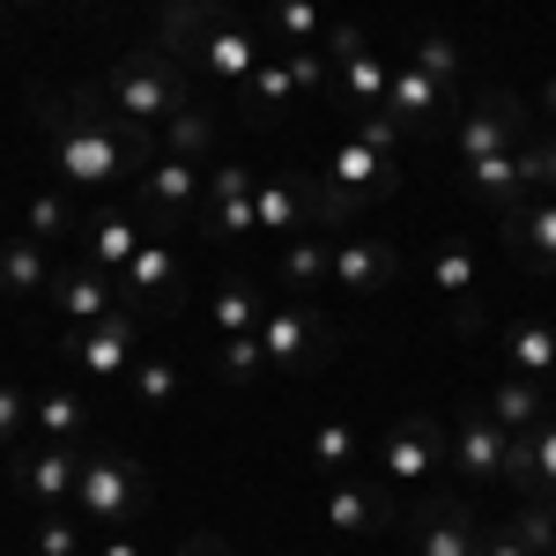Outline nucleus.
Returning a JSON list of instances; mask_svg holds the SVG:
<instances>
[{
    "instance_id": "obj_1",
    "label": "nucleus",
    "mask_w": 556,
    "mask_h": 556,
    "mask_svg": "<svg viewBox=\"0 0 556 556\" xmlns=\"http://www.w3.org/2000/svg\"><path fill=\"white\" fill-rule=\"evenodd\" d=\"M45 134H52V172L67 193H104V186H127L164 156V134L134 127L112 112L104 89H75V97H45Z\"/></svg>"
},
{
    "instance_id": "obj_2",
    "label": "nucleus",
    "mask_w": 556,
    "mask_h": 556,
    "mask_svg": "<svg viewBox=\"0 0 556 556\" xmlns=\"http://www.w3.org/2000/svg\"><path fill=\"white\" fill-rule=\"evenodd\" d=\"M104 97H112V112H119V119L164 134V119H172L178 104L193 97V67L178 60L172 45H134V52H119V60H112Z\"/></svg>"
},
{
    "instance_id": "obj_3",
    "label": "nucleus",
    "mask_w": 556,
    "mask_h": 556,
    "mask_svg": "<svg viewBox=\"0 0 556 556\" xmlns=\"http://www.w3.org/2000/svg\"><path fill=\"white\" fill-rule=\"evenodd\" d=\"M319 230H349L356 215L371 208V201H386V193H401V164L393 156H379L371 141H334V156L319 164Z\"/></svg>"
},
{
    "instance_id": "obj_4",
    "label": "nucleus",
    "mask_w": 556,
    "mask_h": 556,
    "mask_svg": "<svg viewBox=\"0 0 556 556\" xmlns=\"http://www.w3.org/2000/svg\"><path fill=\"white\" fill-rule=\"evenodd\" d=\"M253 334L267 349V371H282V379H312L319 364H334V319L312 298H275Z\"/></svg>"
},
{
    "instance_id": "obj_5",
    "label": "nucleus",
    "mask_w": 556,
    "mask_h": 556,
    "mask_svg": "<svg viewBox=\"0 0 556 556\" xmlns=\"http://www.w3.org/2000/svg\"><path fill=\"white\" fill-rule=\"evenodd\" d=\"M149 497H156V482H149V468H141V460H127V453H112V445H97V453H83V482H75V513H83L89 527L119 534L127 519H141V513H149Z\"/></svg>"
},
{
    "instance_id": "obj_6",
    "label": "nucleus",
    "mask_w": 556,
    "mask_h": 556,
    "mask_svg": "<svg viewBox=\"0 0 556 556\" xmlns=\"http://www.w3.org/2000/svg\"><path fill=\"white\" fill-rule=\"evenodd\" d=\"M75 482H83V445L23 438V445L8 453V490H15L30 513H75Z\"/></svg>"
},
{
    "instance_id": "obj_7",
    "label": "nucleus",
    "mask_w": 556,
    "mask_h": 556,
    "mask_svg": "<svg viewBox=\"0 0 556 556\" xmlns=\"http://www.w3.org/2000/svg\"><path fill=\"white\" fill-rule=\"evenodd\" d=\"M134 349H141V304H119L112 319H97V327H67V334H60V356L83 371V386L127 379Z\"/></svg>"
},
{
    "instance_id": "obj_8",
    "label": "nucleus",
    "mask_w": 556,
    "mask_h": 556,
    "mask_svg": "<svg viewBox=\"0 0 556 556\" xmlns=\"http://www.w3.org/2000/svg\"><path fill=\"white\" fill-rule=\"evenodd\" d=\"M371 460H379L386 490H424L430 475L445 468V430H438V416H401L393 430H379Z\"/></svg>"
},
{
    "instance_id": "obj_9",
    "label": "nucleus",
    "mask_w": 556,
    "mask_h": 556,
    "mask_svg": "<svg viewBox=\"0 0 556 556\" xmlns=\"http://www.w3.org/2000/svg\"><path fill=\"white\" fill-rule=\"evenodd\" d=\"M527 119L534 104L519 89H482L475 104H460V134H453V156L475 164V156H497V149H519L527 141Z\"/></svg>"
},
{
    "instance_id": "obj_10",
    "label": "nucleus",
    "mask_w": 556,
    "mask_h": 556,
    "mask_svg": "<svg viewBox=\"0 0 556 556\" xmlns=\"http://www.w3.org/2000/svg\"><path fill=\"white\" fill-rule=\"evenodd\" d=\"M201 186H208L201 164H186V156H156L149 172L134 178L141 223H156V230H193V215H201Z\"/></svg>"
},
{
    "instance_id": "obj_11",
    "label": "nucleus",
    "mask_w": 556,
    "mask_h": 556,
    "mask_svg": "<svg viewBox=\"0 0 556 556\" xmlns=\"http://www.w3.org/2000/svg\"><path fill=\"white\" fill-rule=\"evenodd\" d=\"M253 186H260L253 164L215 156V164H208V186H201V215H193V230H201V238H245V230H260Z\"/></svg>"
},
{
    "instance_id": "obj_12",
    "label": "nucleus",
    "mask_w": 556,
    "mask_h": 556,
    "mask_svg": "<svg viewBox=\"0 0 556 556\" xmlns=\"http://www.w3.org/2000/svg\"><path fill=\"white\" fill-rule=\"evenodd\" d=\"M505 445H513V430L497 424L482 401H468V408L453 416V430H445V460L468 475V482H497V475H505Z\"/></svg>"
},
{
    "instance_id": "obj_13",
    "label": "nucleus",
    "mask_w": 556,
    "mask_h": 556,
    "mask_svg": "<svg viewBox=\"0 0 556 556\" xmlns=\"http://www.w3.org/2000/svg\"><path fill=\"white\" fill-rule=\"evenodd\" d=\"M119 290H127V304H156V312H178V304H186V267H178V245L164 230L141 238V253L127 260Z\"/></svg>"
},
{
    "instance_id": "obj_14",
    "label": "nucleus",
    "mask_w": 556,
    "mask_h": 556,
    "mask_svg": "<svg viewBox=\"0 0 556 556\" xmlns=\"http://www.w3.org/2000/svg\"><path fill=\"white\" fill-rule=\"evenodd\" d=\"M253 215H260V230H275V238H304V230H319V178H312V172L260 178V186H253Z\"/></svg>"
},
{
    "instance_id": "obj_15",
    "label": "nucleus",
    "mask_w": 556,
    "mask_h": 556,
    "mask_svg": "<svg viewBox=\"0 0 556 556\" xmlns=\"http://www.w3.org/2000/svg\"><path fill=\"white\" fill-rule=\"evenodd\" d=\"M45 304H52L67 327H97V319H112V312L127 304V290H119V275H97L89 260H75V267H60V275H52Z\"/></svg>"
},
{
    "instance_id": "obj_16",
    "label": "nucleus",
    "mask_w": 556,
    "mask_h": 556,
    "mask_svg": "<svg viewBox=\"0 0 556 556\" xmlns=\"http://www.w3.org/2000/svg\"><path fill=\"white\" fill-rule=\"evenodd\" d=\"M327 52H334V67H342L349 112H379V104H386V83H393V67L371 52V38H364L356 23H334V30H327Z\"/></svg>"
},
{
    "instance_id": "obj_17",
    "label": "nucleus",
    "mask_w": 556,
    "mask_h": 556,
    "mask_svg": "<svg viewBox=\"0 0 556 556\" xmlns=\"http://www.w3.org/2000/svg\"><path fill=\"white\" fill-rule=\"evenodd\" d=\"M416 549L424 556H475L482 549V519H475L468 497H453V490H438L416 505Z\"/></svg>"
},
{
    "instance_id": "obj_18",
    "label": "nucleus",
    "mask_w": 556,
    "mask_h": 556,
    "mask_svg": "<svg viewBox=\"0 0 556 556\" xmlns=\"http://www.w3.org/2000/svg\"><path fill=\"white\" fill-rule=\"evenodd\" d=\"M460 186H468V201L490 223H505V215H519L534 193H527V178H519V149H497V156H475V164H460Z\"/></svg>"
},
{
    "instance_id": "obj_19",
    "label": "nucleus",
    "mask_w": 556,
    "mask_h": 556,
    "mask_svg": "<svg viewBox=\"0 0 556 556\" xmlns=\"http://www.w3.org/2000/svg\"><path fill=\"white\" fill-rule=\"evenodd\" d=\"M393 275H401V253H393L386 238L356 230V223H349L342 238H334V282H342V290L371 298V290H393Z\"/></svg>"
},
{
    "instance_id": "obj_20",
    "label": "nucleus",
    "mask_w": 556,
    "mask_h": 556,
    "mask_svg": "<svg viewBox=\"0 0 556 556\" xmlns=\"http://www.w3.org/2000/svg\"><path fill=\"white\" fill-rule=\"evenodd\" d=\"M141 238H149V223H141L134 208H97L75 245H83V260L97 267V275H127V260L141 253Z\"/></svg>"
},
{
    "instance_id": "obj_21",
    "label": "nucleus",
    "mask_w": 556,
    "mask_h": 556,
    "mask_svg": "<svg viewBox=\"0 0 556 556\" xmlns=\"http://www.w3.org/2000/svg\"><path fill=\"white\" fill-rule=\"evenodd\" d=\"M497 238L527 260V275L556 282V193H534L519 215H505V223H497Z\"/></svg>"
},
{
    "instance_id": "obj_22",
    "label": "nucleus",
    "mask_w": 556,
    "mask_h": 556,
    "mask_svg": "<svg viewBox=\"0 0 556 556\" xmlns=\"http://www.w3.org/2000/svg\"><path fill=\"white\" fill-rule=\"evenodd\" d=\"M319 519H327L334 534H386V527H393V497H386L379 482H327Z\"/></svg>"
},
{
    "instance_id": "obj_23",
    "label": "nucleus",
    "mask_w": 556,
    "mask_h": 556,
    "mask_svg": "<svg viewBox=\"0 0 556 556\" xmlns=\"http://www.w3.org/2000/svg\"><path fill=\"white\" fill-rule=\"evenodd\" d=\"M445 104H453V97H445V89L430 83V75L416 67V60H393V83H386V112H393L401 127L416 134V141H424V134L438 127V112H445Z\"/></svg>"
},
{
    "instance_id": "obj_24",
    "label": "nucleus",
    "mask_w": 556,
    "mask_h": 556,
    "mask_svg": "<svg viewBox=\"0 0 556 556\" xmlns=\"http://www.w3.org/2000/svg\"><path fill=\"white\" fill-rule=\"evenodd\" d=\"M497 356H505V371H519V379L556 386V327H542V319L497 327Z\"/></svg>"
},
{
    "instance_id": "obj_25",
    "label": "nucleus",
    "mask_w": 556,
    "mask_h": 556,
    "mask_svg": "<svg viewBox=\"0 0 556 556\" xmlns=\"http://www.w3.org/2000/svg\"><path fill=\"white\" fill-rule=\"evenodd\" d=\"M497 424L513 430V438H527V430H542V416H549V386L542 379H519V371H497V386H490V401H482Z\"/></svg>"
},
{
    "instance_id": "obj_26",
    "label": "nucleus",
    "mask_w": 556,
    "mask_h": 556,
    "mask_svg": "<svg viewBox=\"0 0 556 556\" xmlns=\"http://www.w3.org/2000/svg\"><path fill=\"white\" fill-rule=\"evenodd\" d=\"M52 275H60V260H52V245H38L30 230L0 245V298H45Z\"/></svg>"
},
{
    "instance_id": "obj_27",
    "label": "nucleus",
    "mask_w": 556,
    "mask_h": 556,
    "mask_svg": "<svg viewBox=\"0 0 556 556\" xmlns=\"http://www.w3.org/2000/svg\"><path fill=\"white\" fill-rule=\"evenodd\" d=\"M430 282L445 290V298H460V327H475L482 312H475V282H482V253H475L468 238H438V253H430Z\"/></svg>"
},
{
    "instance_id": "obj_28",
    "label": "nucleus",
    "mask_w": 556,
    "mask_h": 556,
    "mask_svg": "<svg viewBox=\"0 0 556 556\" xmlns=\"http://www.w3.org/2000/svg\"><path fill=\"white\" fill-rule=\"evenodd\" d=\"M260 275H223L215 282V298H208V334L215 342H230V334H253L260 327Z\"/></svg>"
},
{
    "instance_id": "obj_29",
    "label": "nucleus",
    "mask_w": 556,
    "mask_h": 556,
    "mask_svg": "<svg viewBox=\"0 0 556 556\" xmlns=\"http://www.w3.org/2000/svg\"><path fill=\"white\" fill-rule=\"evenodd\" d=\"M30 430H38V438H60V445H83L89 438V401L75 386H45V393H30Z\"/></svg>"
},
{
    "instance_id": "obj_30",
    "label": "nucleus",
    "mask_w": 556,
    "mask_h": 556,
    "mask_svg": "<svg viewBox=\"0 0 556 556\" xmlns=\"http://www.w3.org/2000/svg\"><path fill=\"white\" fill-rule=\"evenodd\" d=\"M275 282H282L290 298H304V290H319V282H334V245H327L319 230H304V238H290V245H282V260H275Z\"/></svg>"
},
{
    "instance_id": "obj_31",
    "label": "nucleus",
    "mask_w": 556,
    "mask_h": 556,
    "mask_svg": "<svg viewBox=\"0 0 556 556\" xmlns=\"http://www.w3.org/2000/svg\"><path fill=\"white\" fill-rule=\"evenodd\" d=\"M83 201L67 193V186H45V193H30L23 201V230L38 238V245H60V238H83Z\"/></svg>"
},
{
    "instance_id": "obj_32",
    "label": "nucleus",
    "mask_w": 556,
    "mask_h": 556,
    "mask_svg": "<svg viewBox=\"0 0 556 556\" xmlns=\"http://www.w3.org/2000/svg\"><path fill=\"white\" fill-rule=\"evenodd\" d=\"M164 156H186V164H208L215 156V112L201 97H186L172 119H164Z\"/></svg>"
},
{
    "instance_id": "obj_33",
    "label": "nucleus",
    "mask_w": 556,
    "mask_h": 556,
    "mask_svg": "<svg viewBox=\"0 0 556 556\" xmlns=\"http://www.w3.org/2000/svg\"><path fill=\"white\" fill-rule=\"evenodd\" d=\"M327 23H319V0H267V45L275 52H298V45H319Z\"/></svg>"
},
{
    "instance_id": "obj_34",
    "label": "nucleus",
    "mask_w": 556,
    "mask_h": 556,
    "mask_svg": "<svg viewBox=\"0 0 556 556\" xmlns=\"http://www.w3.org/2000/svg\"><path fill=\"white\" fill-rule=\"evenodd\" d=\"M238 97H245V112H253V119H282V112H290V97H298V75H290V60H282V52H275V60H260L253 83L238 89Z\"/></svg>"
},
{
    "instance_id": "obj_35",
    "label": "nucleus",
    "mask_w": 556,
    "mask_h": 556,
    "mask_svg": "<svg viewBox=\"0 0 556 556\" xmlns=\"http://www.w3.org/2000/svg\"><path fill=\"white\" fill-rule=\"evenodd\" d=\"M127 386H134V401H141V408H172L178 393H186V371H178L172 356H134Z\"/></svg>"
},
{
    "instance_id": "obj_36",
    "label": "nucleus",
    "mask_w": 556,
    "mask_h": 556,
    "mask_svg": "<svg viewBox=\"0 0 556 556\" xmlns=\"http://www.w3.org/2000/svg\"><path fill=\"white\" fill-rule=\"evenodd\" d=\"M89 519L83 513H38L30 519V556H83Z\"/></svg>"
},
{
    "instance_id": "obj_37",
    "label": "nucleus",
    "mask_w": 556,
    "mask_h": 556,
    "mask_svg": "<svg viewBox=\"0 0 556 556\" xmlns=\"http://www.w3.org/2000/svg\"><path fill=\"white\" fill-rule=\"evenodd\" d=\"M408 60H416V67H424L430 83L445 89V97H460V45H453V38H438V30H424V38L408 45Z\"/></svg>"
},
{
    "instance_id": "obj_38",
    "label": "nucleus",
    "mask_w": 556,
    "mask_h": 556,
    "mask_svg": "<svg viewBox=\"0 0 556 556\" xmlns=\"http://www.w3.org/2000/svg\"><path fill=\"white\" fill-rule=\"evenodd\" d=\"M312 460H319V475H349L356 460H364L356 424H319V430H312Z\"/></svg>"
},
{
    "instance_id": "obj_39",
    "label": "nucleus",
    "mask_w": 556,
    "mask_h": 556,
    "mask_svg": "<svg viewBox=\"0 0 556 556\" xmlns=\"http://www.w3.org/2000/svg\"><path fill=\"white\" fill-rule=\"evenodd\" d=\"M260 371H267L260 334H230V342H215V379H223V386H253Z\"/></svg>"
},
{
    "instance_id": "obj_40",
    "label": "nucleus",
    "mask_w": 556,
    "mask_h": 556,
    "mask_svg": "<svg viewBox=\"0 0 556 556\" xmlns=\"http://www.w3.org/2000/svg\"><path fill=\"white\" fill-rule=\"evenodd\" d=\"M505 527H513V534H519L534 556H556V505H549V497H527V505H519Z\"/></svg>"
},
{
    "instance_id": "obj_41",
    "label": "nucleus",
    "mask_w": 556,
    "mask_h": 556,
    "mask_svg": "<svg viewBox=\"0 0 556 556\" xmlns=\"http://www.w3.org/2000/svg\"><path fill=\"white\" fill-rule=\"evenodd\" d=\"M519 178H527V193H556V134L519 141Z\"/></svg>"
},
{
    "instance_id": "obj_42",
    "label": "nucleus",
    "mask_w": 556,
    "mask_h": 556,
    "mask_svg": "<svg viewBox=\"0 0 556 556\" xmlns=\"http://www.w3.org/2000/svg\"><path fill=\"white\" fill-rule=\"evenodd\" d=\"M527 453H534V482H527V497H556V408L542 416V430H527Z\"/></svg>"
},
{
    "instance_id": "obj_43",
    "label": "nucleus",
    "mask_w": 556,
    "mask_h": 556,
    "mask_svg": "<svg viewBox=\"0 0 556 556\" xmlns=\"http://www.w3.org/2000/svg\"><path fill=\"white\" fill-rule=\"evenodd\" d=\"M349 134H356V141H371V149H379V156H401V149H408V141H416V134L401 127V119H393V112H386V104H379V112H356V127H349Z\"/></svg>"
},
{
    "instance_id": "obj_44",
    "label": "nucleus",
    "mask_w": 556,
    "mask_h": 556,
    "mask_svg": "<svg viewBox=\"0 0 556 556\" xmlns=\"http://www.w3.org/2000/svg\"><path fill=\"white\" fill-rule=\"evenodd\" d=\"M30 438V393L23 386H0V453H15Z\"/></svg>"
},
{
    "instance_id": "obj_45",
    "label": "nucleus",
    "mask_w": 556,
    "mask_h": 556,
    "mask_svg": "<svg viewBox=\"0 0 556 556\" xmlns=\"http://www.w3.org/2000/svg\"><path fill=\"white\" fill-rule=\"evenodd\" d=\"M290 60V75H298V89H327V60L312 52V45H298V52H282Z\"/></svg>"
},
{
    "instance_id": "obj_46",
    "label": "nucleus",
    "mask_w": 556,
    "mask_h": 556,
    "mask_svg": "<svg viewBox=\"0 0 556 556\" xmlns=\"http://www.w3.org/2000/svg\"><path fill=\"white\" fill-rule=\"evenodd\" d=\"M475 556H534V549H527V542H519L513 527L497 519V527H482V549H475Z\"/></svg>"
},
{
    "instance_id": "obj_47",
    "label": "nucleus",
    "mask_w": 556,
    "mask_h": 556,
    "mask_svg": "<svg viewBox=\"0 0 556 556\" xmlns=\"http://www.w3.org/2000/svg\"><path fill=\"white\" fill-rule=\"evenodd\" d=\"M89 556H141V542H134V534H104Z\"/></svg>"
},
{
    "instance_id": "obj_48",
    "label": "nucleus",
    "mask_w": 556,
    "mask_h": 556,
    "mask_svg": "<svg viewBox=\"0 0 556 556\" xmlns=\"http://www.w3.org/2000/svg\"><path fill=\"white\" fill-rule=\"evenodd\" d=\"M178 556H230V542H223V534H193Z\"/></svg>"
},
{
    "instance_id": "obj_49",
    "label": "nucleus",
    "mask_w": 556,
    "mask_h": 556,
    "mask_svg": "<svg viewBox=\"0 0 556 556\" xmlns=\"http://www.w3.org/2000/svg\"><path fill=\"white\" fill-rule=\"evenodd\" d=\"M45 0H0V23H8V15H38Z\"/></svg>"
},
{
    "instance_id": "obj_50",
    "label": "nucleus",
    "mask_w": 556,
    "mask_h": 556,
    "mask_svg": "<svg viewBox=\"0 0 556 556\" xmlns=\"http://www.w3.org/2000/svg\"><path fill=\"white\" fill-rule=\"evenodd\" d=\"M534 104H542V112H549V119H556V75H549V83H542V97H534Z\"/></svg>"
},
{
    "instance_id": "obj_51",
    "label": "nucleus",
    "mask_w": 556,
    "mask_h": 556,
    "mask_svg": "<svg viewBox=\"0 0 556 556\" xmlns=\"http://www.w3.org/2000/svg\"><path fill=\"white\" fill-rule=\"evenodd\" d=\"M549 505H556V497H549Z\"/></svg>"
}]
</instances>
